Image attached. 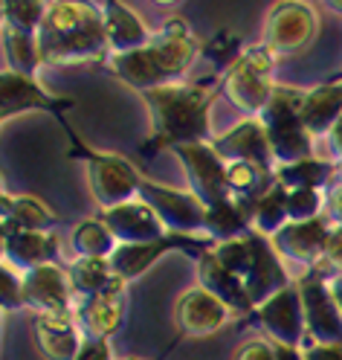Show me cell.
<instances>
[{"label": "cell", "instance_id": "cell-25", "mask_svg": "<svg viewBox=\"0 0 342 360\" xmlns=\"http://www.w3.org/2000/svg\"><path fill=\"white\" fill-rule=\"evenodd\" d=\"M226 180H230L232 198L246 212H253L258 200L276 186V172L256 163H226Z\"/></svg>", "mask_w": 342, "mask_h": 360}, {"label": "cell", "instance_id": "cell-23", "mask_svg": "<svg viewBox=\"0 0 342 360\" xmlns=\"http://www.w3.org/2000/svg\"><path fill=\"white\" fill-rule=\"evenodd\" d=\"M0 90H4V108L0 114L4 120L24 114V110H35V108H53V96L44 90L32 76L18 73L12 67H6L4 76H0Z\"/></svg>", "mask_w": 342, "mask_h": 360}, {"label": "cell", "instance_id": "cell-2", "mask_svg": "<svg viewBox=\"0 0 342 360\" xmlns=\"http://www.w3.org/2000/svg\"><path fill=\"white\" fill-rule=\"evenodd\" d=\"M151 120L154 148H177L192 143H209V110L215 102V87L169 82L143 94Z\"/></svg>", "mask_w": 342, "mask_h": 360}, {"label": "cell", "instance_id": "cell-26", "mask_svg": "<svg viewBox=\"0 0 342 360\" xmlns=\"http://www.w3.org/2000/svg\"><path fill=\"white\" fill-rule=\"evenodd\" d=\"M53 210L29 195H4V233L18 230H47L53 227Z\"/></svg>", "mask_w": 342, "mask_h": 360}, {"label": "cell", "instance_id": "cell-5", "mask_svg": "<svg viewBox=\"0 0 342 360\" xmlns=\"http://www.w3.org/2000/svg\"><path fill=\"white\" fill-rule=\"evenodd\" d=\"M316 12L305 0H282L270 9L264 20V50L272 58H287L302 53L316 35Z\"/></svg>", "mask_w": 342, "mask_h": 360}, {"label": "cell", "instance_id": "cell-33", "mask_svg": "<svg viewBox=\"0 0 342 360\" xmlns=\"http://www.w3.org/2000/svg\"><path fill=\"white\" fill-rule=\"evenodd\" d=\"M47 6V0H4V30L38 35Z\"/></svg>", "mask_w": 342, "mask_h": 360}, {"label": "cell", "instance_id": "cell-16", "mask_svg": "<svg viewBox=\"0 0 342 360\" xmlns=\"http://www.w3.org/2000/svg\"><path fill=\"white\" fill-rule=\"evenodd\" d=\"M230 317H232V311L206 288L186 290L177 302V311H174L177 328L189 337H209L230 323Z\"/></svg>", "mask_w": 342, "mask_h": 360}, {"label": "cell", "instance_id": "cell-20", "mask_svg": "<svg viewBox=\"0 0 342 360\" xmlns=\"http://www.w3.org/2000/svg\"><path fill=\"white\" fill-rule=\"evenodd\" d=\"M58 256V238L47 230H18L4 233V264L27 274L32 267L53 264Z\"/></svg>", "mask_w": 342, "mask_h": 360}, {"label": "cell", "instance_id": "cell-27", "mask_svg": "<svg viewBox=\"0 0 342 360\" xmlns=\"http://www.w3.org/2000/svg\"><path fill=\"white\" fill-rule=\"evenodd\" d=\"M253 230V221H249V212L238 204V200H223L218 207L206 210V221H203V236H206L212 244L218 241H230V238H241Z\"/></svg>", "mask_w": 342, "mask_h": 360}, {"label": "cell", "instance_id": "cell-42", "mask_svg": "<svg viewBox=\"0 0 342 360\" xmlns=\"http://www.w3.org/2000/svg\"><path fill=\"white\" fill-rule=\"evenodd\" d=\"M272 346H276V360H305V352H302V349L279 346V343H272Z\"/></svg>", "mask_w": 342, "mask_h": 360}, {"label": "cell", "instance_id": "cell-48", "mask_svg": "<svg viewBox=\"0 0 342 360\" xmlns=\"http://www.w3.org/2000/svg\"><path fill=\"white\" fill-rule=\"evenodd\" d=\"M125 360H136V357H125Z\"/></svg>", "mask_w": 342, "mask_h": 360}, {"label": "cell", "instance_id": "cell-38", "mask_svg": "<svg viewBox=\"0 0 342 360\" xmlns=\"http://www.w3.org/2000/svg\"><path fill=\"white\" fill-rule=\"evenodd\" d=\"M235 360H276V346L267 340H249V343L238 346Z\"/></svg>", "mask_w": 342, "mask_h": 360}, {"label": "cell", "instance_id": "cell-8", "mask_svg": "<svg viewBox=\"0 0 342 360\" xmlns=\"http://www.w3.org/2000/svg\"><path fill=\"white\" fill-rule=\"evenodd\" d=\"M87 174L93 198L102 210L128 204V200H133V195H140L143 177L119 154H90Z\"/></svg>", "mask_w": 342, "mask_h": 360}, {"label": "cell", "instance_id": "cell-47", "mask_svg": "<svg viewBox=\"0 0 342 360\" xmlns=\"http://www.w3.org/2000/svg\"><path fill=\"white\" fill-rule=\"evenodd\" d=\"M334 177H339V180H342V160H339V169H336V174H334Z\"/></svg>", "mask_w": 342, "mask_h": 360}, {"label": "cell", "instance_id": "cell-36", "mask_svg": "<svg viewBox=\"0 0 342 360\" xmlns=\"http://www.w3.org/2000/svg\"><path fill=\"white\" fill-rule=\"evenodd\" d=\"M0 305L4 311H18V308H27V300H24V274H18L15 267L4 264V274H0Z\"/></svg>", "mask_w": 342, "mask_h": 360}, {"label": "cell", "instance_id": "cell-30", "mask_svg": "<svg viewBox=\"0 0 342 360\" xmlns=\"http://www.w3.org/2000/svg\"><path fill=\"white\" fill-rule=\"evenodd\" d=\"M334 174H336V169L328 160L308 157V160H299V163L279 166L276 169V184L284 186V189H328Z\"/></svg>", "mask_w": 342, "mask_h": 360}, {"label": "cell", "instance_id": "cell-29", "mask_svg": "<svg viewBox=\"0 0 342 360\" xmlns=\"http://www.w3.org/2000/svg\"><path fill=\"white\" fill-rule=\"evenodd\" d=\"M110 67H113V73H117L125 84L143 90V94H145V90H151V87L166 84L145 47L143 50H131V53H113L110 56Z\"/></svg>", "mask_w": 342, "mask_h": 360}, {"label": "cell", "instance_id": "cell-28", "mask_svg": "<svg viewBox=\"0 0 342 360\" xmlns=\"http://www.w3.org/2000/svg\"><path fill=\"white\" fill-rule=\"evenodd\" d=\"M67 274H70L73 290L79 297L105 294V290L117 288L122 282L117 274H113V267H110L107 259H84V256H79L70 267H67Z\"/></svg>", "mask_w": 342, "mask_h": 360}, {"label": "cell", "instance_id": "cell-10", "mask_svg": "<svg viewBox=\"0 0 342 360\" xmlns=\"http://www.w3.org/2000/svg\"><path fill=\"white\" fill-rule=\"evenodd\" d=\"M256 317L270 334L272 343L279 346H293L299 349L308 337L305 326V305H302V290L299 285H287L279 294H272L267 302L256 308Z\"/></svg>", "mask_w": 342, "mask_h": 360}, {"label": "cell", "instance_id": "cell-11", "mask_svg": "<svg viewBox=\"0 0 342 360\" xmlns=\"http://www.w3.org/2000/svg\"><path fill=\"white\" fill-rule=\"evenodd\" d=\"M302 305H305V326L313 343H342V311L336 308L328 282L310 274L299 282Z\"/></svg>", "mask_w": 342, "mask_h": 360}, {"label": "cell", "instance_id": "cell-1", "mask_svg": "<svg viewBox=\"0 0 342 360\" xmlns=\"http://www.w3.org/2000/svg\"><path fill=\"white\" fill-rule=\"evenodd\" d=\"M110 53L105 12L90 0H50L38 30L41 64L99 61Z\"/></svg>", "mask_w": 342, "mask_h": 360}, {"label": "cell", "instance_id": "cell-3", "mask_svg": "<svg viewBox=\"0 0 342 360\" xmlns=\"http://www.w3.org/2000/svg\"><path fill=\"white\" fill-rule=\"evenodd\" d=\"M302 96H305L302 90L276 84L267 108L258 114V120L267 131L276 169L313 157V137L302 122Z\"/></svg>", "mask_w": 342, "mask_h": 360}, {"label": "cell", "instance_id": "cell-39", "mask_svg": "<svg viewBox=\"0 0 342 360\" xmlns=\"http://www.w3.org/2000/svg\"><path fill=\"white\" fill-rule=\"evenodd\" d=\"M76 360H113L110 343L107 340H93V337H84V346H81Z\"/></svg>", "mask_w": 342, "mask_h": 360}, {"label": "cell", "instance_id": "cell-24", "mask_svg": "<svg viewBox=\"0 0 342 360\" xmlns=\"http://www.w3.org/2000/svg\"><path fill=\"white\" fill-rule=\"evenodd\" d=\"M105 24H107L110 56L113 53H131V50L148 47L151 32L145 30V24L125 4H119V0H110V4L105 6Z\"/></svg>", "mask_w": 342, "mask_h": 360}, {"label": "cell", "instance_id": "cell-6", "mask_svg": "<svg viewBox=\"0 0 342 360\" xmlns=\"http://www.w3.org/2000/svg\"><path fill=\"white\" fill-rule=\"evenodd\" d=\"M174 157L186 169V180L195 198L203 200V207H218L223 200H232L230 180H226V163L215 151L212 143H192V146H177Z\"/></svg>", "mask_w": 342, "mask_h": 360}, {"label": "cell", "instance_id": "cell-44", "mask_svg": "<svg viewBox=\"0 0 342 360\" xmlns=\"http://www.w3.org/2000/svg\"><path fill=\"white\" fill-rule=\"evenodd\" d=\"M328 137H331V146H334V151L342 157V117L336 120V125L331 128V134H328Z\"/></svg>", "mask_w": 342, "mask_h": 360}, {"label": "cell", "instance_id": "cell-22", "mask_svg": "<svg viewBox=\"0 0 342 360\" xmlns=\"http://www.w3.org/2000/svg\"><path fill=\"white\" fill-rule=\"evenodd\" d=\"M342 117V84H322L305 90L302 96V122L310 137H325Z\"/></svg>", "mask_w": 342, "mask_h": 360}, {"label": "cell", "instance_id": "cell-37", "mask_svg": "<svg viewBox=\"0 0 342 360\" xmlns=\"http://www.w3.org/2000/svg\"><path fill=\"white\" fill-rule=\"evenodd\" d=\"M322 264H328V267L336 270V274H342V224H336V221L331 224V230H328Z\"/></svg>", "mask_w": 342, "mask_h": 360}, {"label": "cell", "instance_id": "cell-4", "mask_svg": "<svg viewBox=\"0 0 342 360\" xmlns=\"http://www.w3.org/2000/svg\"><path fill=\"white\" fill-rule=\"evenodd\" d=\"M272 90H276V84H272V56L264 47L241 53L223 76V94L249 117H258L267 108Z\"/></svg>", "mask_w": 342, "mask_h": 360}, {"label": "cell", "instance_id": "cell-43", "mask_svg": "<svg viewBox=\"0 0 342 360\" xmlns=\"http://www.w3.org/2000/svg\"><path fill=\"white\" fill-rule=\"evenodd\" d=\"M328 288H331V297H334L336 308L342 311V274H334V276L328 279Z\"/></svg>", "mask_w": 342, "mask_h": 360}, {"label": "cell", "instance_id": "cell-14", "mask_svg": "<svg viewBox=\"0 0 342 360\" xmlns=\"http://www.w3.org/2000/svg\"><path fill=\"white\" fill-rule=\"evenodd\" d=\"M102 221L119 244L159 241V238L169 236L166 224L159 221V215L140 198H133V200H128V204H119L113 210H102Z\"/></svg>", "mask_w": 342, "mask_h": 360}, {"label": "cell", "instance_id": "cell-12", "mask_svg": "<svg viewBox=\"0 0 342 360\" xmlns=\"http://www.w3.org/2000/svg\"><path fill=\"white\" fill-rule=\"evenodd\" d=\"M76 294L70 274L64 267L41 264L24 274V300L38 317L44 314H70V297Z\"/></svg>", "mask_w": 342, "mask_h": 360}, {"label": "cell", "instance_id": "cell-15", "mask_svg": "<svg viewBox=\"0 0 342 360\" xmlns=\"http://www.w3.org/2000/svg\"><path fill=\"white\" fill-rule=\"evenodd\" d=\"M215 151L223 157V163H256L264 169L276 172V160H272L267 131L261 120H244L232 131L221 134L212 140Z\"/></svg>", "mask_w": 342, "mask_h": 360}, {"label": "cell", "instance_id": "cell-21", "mask_svg": "<svg viewBox=\"0 0 342 360\" xmlns=\"http://www.w3.org/2000/svg\"><path fill=\"white\" fill-rule=\"evenodd\" d=\"M197 276H200V288H206V290H212V294L230 308L232 314H249V311H256V302L249 300V290H246V285L238 279V276H232L230 270H226L218 259H215V253L209 250H203L200 253V259H197Z\"/></svg>", "mask_w": 342, "mask_h": 360}, {"label": "cell", "instance_id": "cell-18", "mask_svg": "<svg viewBox=\"0 0 342 360\" xmlns=\"http://www.w3.org/2000/svg\"><path fill=\"white\" fill-rule=\"evenodd\" d=\"M35 343L44 360H76L84 346V331L76 314H44L35 320Z\"/></svg>", "mask_w": 342, "mask_h": 360}, {"label": "cell", "instance_id": "cell-9", "mask_svg": "<svg viewBox=\"0 0 342 360\" xmlns=\"http://www.w3.org/2000/svg\"><path fill=\"white\" fill-rule=\"evenodd\" d=\"M148 56L154 61V67L163 76V82H174L177 76L189 73V67L197 61L200 44L192 35V30L183 24L180 18H171L163 24V30H157L148 41Z\"/></svg>", "mask_w": 342, "mask_h": 360}, {"label": "cell", "instance_id": "cell-7", "mask_svg": "<svg viewBox=\"0 0 342 360\" xmlns=\"http://www.w3.org/2000/svg\"><path fill=\"white\" fill-rule=\"evenodd\" d=\"M136 198L145 200L159 215V221L166 224L169 233H177V236H200L203 233L206 207H203V200L195 198L192 192H177L171 186L154 184V180H143Z\"/></svg>", "mask_w": 342, "mask_h": 360}, {"label": "cell", "instance_id": "cell-19", "mask_svg": "<svg viewBox=\"0 0 342 360\" xmlns=\"http://www.w3.org/2000/svg\"><path fill=\"white\" fill-rule=\"evenodd\" d=\"M197 241V236H177V233H169L166 238L159 241H143V244H119L117 250L110 253V267L122 282H131L136 276H143L145 270L169 250L174 247H192Z\"/></svg>", "mask_w": 342, "mask_h": 360}, {"label": "cell", "instance_id": "cell-46", "mask_svg": "<svg viewBox=\"0 0 342 360\" xmlns=\"http://www.w3.org/2000/svg\"><path fill=\"white\" fill-rule=\"evenodd\" d=\"M325 4H328V6H331L336 15H342V0H325Z\"/></svg>", "mask_w": 342, "mask_h": 360}, {"label": "cell", "instance_id": "cell-13", "mask_svg": "<svg viewBox=\"0 0 342 360\" xmlns=\"http://www.w3.org/2000/svg\"><path fill=\"white\" fill-rule=\"evenodd\" d=\"M328 218H310V221H290L272 236V247L276 253L287 262H302L305 267H319L325 256V241L331 230Z\"/></svg>", "mask_w": 342, "mask_h": 360}, {"label": "cell", "instance_id": "cell-41", "mask_svg": "<svg viewBox=\"0 0 342 360\" xmlns=\"http://www.w3.org/2000/svg\"><path fill=\"white\" fill-rule=\"evenodd\" d=\"M328 212L336 224H342V180L334 177L328 186Z\"/></svg>", "mask_w": 342, "mask_h": 360}, {"label": "cell", "instance_id": "cell-31", "mask_svg": "<svg viewBox=\"0 0 342 360\" xmlns=\"http://www.w3.org/2000/svg\"><path fill=\"white\" fill-rule=\"evenodd\" d=\"M249 221H253V230L272 238L284 224H290V215H287V192L284 186H272L258 204L253 207V212H249Z\"/></svg>", "mask_w": 342, "mask_h": 360}, {"label": "cell", "instance_id": "cell-32", "mask_svg": "<svg viewBox=\"0 0 342 360\" xmlns=\"http://www.w3.org/2000/svg\"><path fill=\"white\" fill-rule=\"evenodd\" d=\"M73 247L84 259H110V253L119 247V241L105 227V221H84L73 233Z\"/></svg>", "mask_w": 342, "mask_h": 360}, {"label": "cell", "instance_id": "cell-17", "mask_svg": "<svg viewBox=\"0 0 342 360\" xmlns=\"http://www.w3.org/2000/svg\"><path fill=\"white\" fill-rule=\"evenodd\" d=\"M122 320H125V282L105 290V294L81 297L76 308V323L81 326L84 337H93V340H110L119 331Z\"/></svg>", "mask_w": 342, "mask_h": 360}, {"label": "cell", "instance_id": "cell-45", "mask_svg": "<svg viewBox=\"0 0 342 360\" xmlns=\"http://www.w3.org/2000/svg\"><path fill=\"white\" fill-rule=\"evenodd\" d=\"M151 4H157V6H177V4H183V0H151Z\"/></svg>", "mask_w": 342, "mask_h": 360}, {"label": "cell", "instance_id": "cell-34", "mask_svg": "<svg viewBox=\"0 0 342 360\" xmlns=\"http://www.w3.org/2000/svg\"><path fill=\"white\" fill-rule=\"evenodd\" d=\"M4 50H6V61L12 70L35 76L38 70V35H27V32H15V30H4Z\"/></svg>", "mask_w": 342, "mask_h": 360}, {"label": "cell", "instance_id": "cell-40", "mask_svg": "<svg viewBox=\"0 0 342 360\" xmlns=\"http://www.w3.org/2000/svg\"><path fill=\"white\" fill-rule=\"evenodd\" d=\"M305 360H342V343H310Z\"/></svg>", "mask_w": 342, "mask_h": 360}, {"label": "cell", "instance_id": "cell-35", "mask_svg": "<svg viewBox=\"0 0 342 360\" xmlns=\"http://www.w3.org/2000/svg\"><path fill=\"white\" fill-rule=\"evenodd\" d=\"M287 192V215L290 221H310L319 218L322 207H328L325 189H284Z\"/></svg>", "mask_w": 342, "mask_h": 360}]
</instances>
